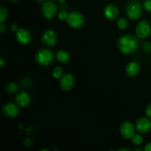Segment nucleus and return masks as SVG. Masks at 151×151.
Returning a JSON list of instances; mask_svg holds the SVG:
<instances>
[{
    "label": "nucleus",
    "mask_w": 151,
    "mask_h": 151,
    "mask_svg": "<svg viewBox=\"0 0 151 151\" xmlns=\"http://www.w3.org/2000/svg\"><path fill=\"white\" fill-rule=\"evenodd\" d=\"M118 48L124 55H132L137 51L139 45L138 37L132 34H126L119 38Z\"/></svg>",
    "instance_id": "obj_1"
},
{
    "label": "nucleus",
    "mask_w": 151,
    "mask_h": 151,
    "mask_svg": "<svg viewBox=\"0 0 151 151\" xmlns=\"http://www.w3.org/2000/svg\"><path fill=\"white\" fill-rule=\"evenodd\" d=\"M35 60L36 63L41 66H49L54 61V53L49 49H41L35 54Z\"/></svg>",
    "instance_id": "obj_2"
},
{
    "label": "nucleus",
    "mask_w": 151,
    "mask_h": 151,
    "mask_svg": "<svg viewBox=\"0 0 151 151\" xmlns=\"http://www.w3.org/2000/svg\"><path fill=\"white\" fill-rule=\"evenodd\" d=\"M125 12L131 20L136 21L139 19L142 14V6L139 1L134 0L127 4Z\"/></svg>",
    "instance_id": "obj_3"
},
{
    "label": "nucleus",
    "mask_w": 151,
    "mask_h": 151,
    "mask_svg": "<svg viewBox=\"0 0 151 151\" xmlns=\"http://www.w3.org/2000/svg\"><path fill=\"white\" fill-rule=\"evenodd\" d=\"M66 22L72 29H79L83 27L85 24V18L80 12L72 11L69 13Z\"/></svg>",
    "instance_id": "obj_4"
},
{
    "label": "nucleus",
    "mask_w": 151,
    "mask_h": 151,
    "mask_svg": "<svg viewBox=\"0 0 151 151\" xmlns=\"http://www.w3.org/2000/svg\"><path fill=\"white\" fill-rule=\"evenodd\" d=\"M136 35L139 38H147L151 33V27L150 23L147 21L142 20L137 24L136 27Z\"/></svg>",
    "instance_id": "obj_5"
},
{
    "label": "nucleus",
    "mask_w": 151,
    "mask_h": 151,
    "mask_svg": "<svg viewBox=\"0 0 151 151\" xmlns=\"http://www.w3.org/2000/svg\"><path fill=\"white\" fill-rule=\"evenodd\" d=\"M75 77L71 73H66L63 75L59 81V86L64 91H68L72 89L75 86Z\"/></svg>",
    "instance_id": "obj_6"
},
{
    "label": "nucleus",
    "mask_w": 151,
    "mask_h": 151,
    "mask_svg": "<svg viewBox=\"0 0 151 151\" xmlns=\"http://www.w3.org/2000/svg\"><path fill=\"white\" fill-rule=\"evenodd\" d=\"M58 7L52 1H47L42 5L43 16L47 19H52L57 14Z\"/></svg>",
    "instance_id": "obj_7"
},
{
    "label": "nucleus",
    "mask_w": 151,
    "mask_h": 151,
    "mask_svg": "<svg viewBox=\"0 0 151 151\" xmlns=\"http://www.w3.org/2000/svg\"><path fill=\"white\" fill-rule=\"evenodd\" d=\"M136 129L141 134H147L151 130V119L147 116L140 117L136 122Z\"/></svg>",
    "instance_id": "obj_8"
},
{
    "label": "nucleus",
    "mask_w": 151,
    "mask_h": 151,
    "mask_svg": "<svg viewBox=\"0 0 151 151\" xmlns=\"http://www.w3.org/2000/svg\"><path fill=\"white\" fill-rule=\"evenodd\" d=\"M120 134L125 139H130L135 134V127L132 122L125 121L120 126Z\"/></svg>",
    "instance_id": "obj_9"
},
{
    "label": "nucleus",
    "mask_w": 151,
    "mask_h": 151,
    "mask_svg": "<svg viewBox=\"0 0 151 151\" xmlns=\"http://www.w3.org/2000/svg\"><path fill=\"white\" fill-rule=\"evenodd\" d=\"M41 41L44 45L47 47H53L55 45L58 41L57 35L52 29H47L42 34Z\"/></svg>",
    "instance_id": "obj_10"
},
{
    "label": "nucleus",
    "mask_w": 151,
    "mask_h": 151,
    "mask_svg": "<svg viewBox=\"0 0 151 151\" xmlns=\"http://www.w3.org/2000/svg\"><path fill=\"white\" fill-rule=\"evenodd\" d=\"M16 38L18 42L22 45H27L32 41V35L29 30L20 28L16 32Z\"/></svg>",
    "instance_id": "obj_11"
},
{
    "label": "nucleus",
    "mask_w": 151,
    "mask_h": 151,
    "mask_svg": "<svg viewBox=\"0 0 151 151\" xmlns=\"http://www.w3.org/2000/svg\"><path fill=\"white\" fill-rule=\"evenodd\" d=\"M2 111L4 114L8 118H15L18 116L19 113V108L16 103H5L2 108Z\"/></svg>",
    "instance_id": "obj_12"
},
{
    "label": "nucleus",
    "mask_w": 151,
    "mask_h": 151,
    "mask_svg": "<svg viewBox=\"0 0 151 151\" xmlns=\"http://www.w3.org/2000/svg\"><path fill=\"white\" fill-rule=\"evenodd\" d=\"M119 9L113 4H109L104 7V15L109 20H115L119 16Z\"/></svg>",
    "instance_id": "obj_13"
},
{
    "label": "nucleus",
    "mask_w": 151,
    "mask_h": 151,
    "mask_svg": "<svg viewBox=\"0 0 151 151\" xmlns=\"http://www.w3.org/2000/svg\"><path fill=\"white\" fill-rule=\"evenodd\" d=\"M141 70V66L137 61L130 62L125 67V72L128 77H135L138 75Z\"/></svg>",
    "instance_id": "obj_14"
},
{
    "label": "nucleus",
    "mask_w": 151,
    "mask_h": 151,
    "mask_svg": "<svg viewBox=\"0 0 151 151\" xmlns=\"http://www.w3.org/2000/svg\"><path fill=\"white\" fill-rule=\"evenodd\" d=\"M16 103L20 107H26L30 103V97L28 93L22 91L16 94Z\"/></svg>",
    "instance_id": "obj_15"
},
{
    "label": "nucleus",
    "mask_w": 151,
    "mask_h": 151,
    "mask_svg": "<svg viewBox=\"0 0 151 151\" xmlns=\"http://www.w3.org/2000/svg\"><path fill=\"white\" fill-rule=\"evenodd\" d=\"M56 58L60 63H67L70 60V55L69 52L63 50H58L56 54Z\"/></svg>",
    "instance_id": "obj_16"
},
{
    "label": "nucleus",
    "mask_w": 151,
    "mask_h": 151,
    "mask_svg": "<svg viewBox=\"0 0 151 151\" xmlns=\"http://www.w3.org/2000/svg\"><path fill=\"white\" fill-rule=\"evenodd\" d=\"M116 26L120 29H125L128 26V22L125 18H119L116 21Z\"/></svg>",
    "instance_id": "obj_17"
},
{
    "label": "nucleus",
    "mask_w": 151,
    "mask_h": 151,
    "mask_svg": "<svg viewBox=\"0 0 151 151\" xmlns=\"http://www.w3.org/2000/svg\"><path fill=\"white\" fill-rule=\"evenodd\" d=\"M131 142L134 145H140L143 142V138L140 134H135L131 139Z\"/></svg>",
    "instance_id": "obj_18"
},
{
    "label": "nucleus",
    "mask_w": 151,
    "mask_h": 151,
    "mask_svg": "<svg viewBox=\"0 0 151 151\" xmlns=\"http://www.w3.org/2000/svg\"><path fill=\"white\" fill-rule=\"evenodd\" d=\"M18 89H19V88H18L17 84L15 83H10L6 86V91L8 94H15V93L17 92Z\"/></svg>",
    "instance_id": "obj_19"
},
{
    "label": "nucleus",
    "mask_w": 151,
    "mask_h": 151,
    "mask_svg": "<svg viewBox=\"0 0 151 151\" xmlns=\"http://www.w3.org/2000/svg\"><path fill=\"white\" fill-rule=\"evenodd\" d=\"M7 15H8V13H7V8L2 6L0 7V22L1 23H4V21L7 19Z\"/></svg>",
    "instance_id": "obj_20"
},
{
    "label": "nucleus",
    "mask_w": 151,
    "mask_h": 151,
    "mask_svg": "<svg viewBox=\"0 0 151 151\" xmlns=\"http://www.w3.org/2000/svg\"><path fill=\"white\" fill-rule=\"evenodd\" d=\"M63 75V69L60 66H56L52 71V76L55 79H58V78H61Z\"/></svg>",
    "instance_id": "obj_21"
},
{
    "label": "nucleus",
    "mask_w": 151,
    "mask_h": 151,
    "mask_svg": "<svg viewBox=\"0 0 151 151\" xmlns=\"http://www.w3.org/2000/svg\"><path fill=\"white\" fill-rule=\"evenodd\" d=\"M68 16H69V13H67V12L64 11V10H62V11L59 12V13L58 14V19L60 21L67 20Z\"/></svg>",
    "instance_id": "obj_22"
},
{
    "label": "nucleus",
    "mask_w": 151,
    "mask_h": 151,
    "mask_svg": "<svg viewBox=\"0 0 151 151\" xmlns=\"http://www.w3.org/2000/svg\"><path fill=\"white\" fill-rule=\"evenodd\" d=\"M143 6L146 11L151 13V0H145Z\"/></svg>",
    "instance_id": "obj_23"
},
{
    "label": "nucleus",
    "mask_w": 151,
    "mask_h": 151,
    "mask_svg": "<svg viewBox=\"0 0 151 151\" xmlns=\"http://www.w3.org/2000/svg\"><path fill=\"white\" fill-rule=\"evenodd\" d=\"M145 114L146 116L147 117H149L150 119H151V103L147 105L145 108Z\"/></svg>",
    "instance_id": "obj_24"
},
{
    "label": "nucleus",
    "mask_w": 151,
    "mask_h": 151,
    "mask_svg": "<svg viewBox=\"0 0 151 151\" xmlns=\"http://www.w3.org/2000/svg\"><path fill=\"white\" fill-rule=\"evenodd\" d=\"M144 50L146 52H151V44L150 43H145Z\"/></svg>",
    "instance_id": "obj_25"
},
{
    "label": "nucleus",
    "mask_w": 151,
    "mask_h": 151,
    "mask_svg": "<svg viewBox=\"0 0 151 151\" xmlns=\"http://www.w3.org/2000/svg\"><path fill=\"white\" fill-rule=\"evenodd\" d=\"M144 150L145 151H151V142H147V144L145 145Z\"/></svg>",
    "instance_id": "obj_26"
},
{
    "label": "nucleus",
    "mask_w": 151,
    "mask_h": 151,
    "mask_svg": "<svg viewBox=\"0 0 151 151\" xmlns=\"http://www.w3.org/2000/svg\"><path fill=\"white\" fill-rule=\"evenodd\" d=\"M5 30H6V26L3 23H1V24H0V32H1V33H3Z\"/></svg>",
    "instance_id": "obj_27"
},
{
    "label": "nucleus",
    "mask_w": 151,
    "mask_h": 151,
    "mask_svg": "<svg viewBox=\"0 0 151 151\" xmlns=\"http://www.w3.org/2000/svg\"><path fill=\"white\" fill-rule=\"evenodd\" d=\"M19 29V27H18L16 24H13V25H12V26H11V29L13 31V32H17V30H18V29Z\"/></svg>",
    "instance_id": "obj_28"
},
{
    "label": "nucleus",
    "mask_w": 151,
    "mask_h": 151,
    "mask_svg": "<svg viewBox=\"0 0 151 151\" xmlns=\"http://www.w3.org/2000/svg\"><path fill=\"white\" fill-rule=\"evenodd\" d=\"M4 64H5V62H4V59H3V58L1 57V58H0V66L2 67V66H4Z\"/></svg>",
    "instance_id": "obj_29"
},
{
    "label": "nucleus",
    "mask_w": 151,
    "mask_h": 151,
    "mask_svg": "<svg viewBox=\"0 0 151 151\" xmlns=\"http://www.w3.org/2000/svg\"><path fill=\"white\" fill-rule=\"evenodd\" d=\"M119 151H129L128 149H126V148H122V149H119V150H118Z\"/></svg>",
    "instance_id": "obj_30"
},
{
    "label": "nucleus",
    "mask_w": 151,
    "mask_h": 151,
    "mask_svg": "<svg viewBox=\"0 0 151 151\" xmlns=\"http://www.w3.org/2000/svg\"><path fill=\"white\" fill-rule=\"evenodd\" d=\"M58 1L59 3H60V4H63V3L65 2V0H58Z\"/></svg>",
    "instance_id": "obj_31"
},
{
    "label": "nucleus",
    "mask_w": 151,
    "mask_h": 151,
    "mask_svg": "<svg viewBox=\"0 0 151 151\" xmlns=\"http://www.w3.org/2000/svg\"><path fill=\"white\" fill-rule=\"evenodd\" d=\"M37 1H38V3H42V2H44V1H45V0H36Z\"/></svg>",
    "instance_id": "obj_32"
},
{
    "label": "nucleus",
    "mask_w": 151,
    "mask_h": 151,
    "mask_svg": "<svg viewBox=\"0 0 151 151\" xmlns=\"http://www.w3.org/2000/svg\"><path fill=\"white\" fill-rule=\"evenodd\" d=\"M135 150L136 151H137V150L142 151V148H135Z\"/></svg>",
    "instance_id": "obj_33"
},
{
    "label": "nucleus",
    "mask_w": 151,
    "mask_h": 151,
    "mask_svg": "<svg viewBox=\"0 0 151 151\" xmlns=\"http://www.w3.org/2000/svg\"><path fill=\"white\" fill-rule=\"evenodd\" d=\"M9 1H18V0H9Z\"/></svg>",
    "instance_id": "obj_34"
}]
</instances>
